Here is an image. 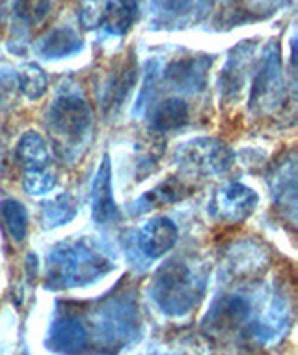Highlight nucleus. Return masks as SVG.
Here are the masks:
<instances>
[{"mask_svg": "<svg viewBox=\"0 0 298 355\" xmlns=\"http://www.w3.org/2000/svg\"><path fill=\"white\" fill-rule=\"evenodd\" d=\"M47 348L55 354L77 355L88 346V327L77 314H60L47 335Z\"/></svg>", "mask_w": 298, "mask_h": 355, "instance_id": "8", "label": "nucleus"}, {"mask_svg": "<svg viewBox=\"0 0 298 355\" xmlns=\"http://www.w3.org/2000/svg\"><path fill=\"white\" fill-rule=\"evenodd\" d=\"M183 193V185L176 180H168L166 184H160L158 187H155L153 191L146 193L136 200L133 208V214H142V211H147V209H153L160 206V204H170L176 202L181 198Z\"/></svg>", "mask_w": 298, "mask_h": 355, "instance_id": "21", "label": "nucleus"}, {"mask_svg": "<svg viewBox=\"0 0 298 355\" xmlns=\"http://www.w3.org/2000/svg\"><path fill=\"white\" fill-rule=\"evenodd\" d=\"M112 268V251L97 239H66L50 251L47 260V282L50 288L84 286L106 275Z\"/></svg>", "mask_w": 298, "mask_h": 355, "instance_id": "1", "label": "nucleus"}, {"mask_svg": "<svg viewBox=\"0 0 298 355\" xmlns=\"http://www.w3.org/2000/svg\"><path fill=\"white\" fill-rule=\"evenodd\" d=\"M211 62L194 60V58H187V60L171 62L166 68V79L170 80L171 85L179 86L183 90H194L201 88L205 83V71Z\"/></svg>", "mask_w": 298, "mask_h": 355, "instance_id": "14", "label": "nucleus"}, {"mask_svg": "<svg viewBox=\"0 0 298 355\" xmlns=\"http://www.w3.org/2000/svg\"><path fill=\"white\" fill-rule=\"evenodd\" d=\"M239 56H233L227 62V66L222 71V92H225L227 96H232V94L241 92V88H243V80H244V66H246V56L241 55V49L237 47Z\"/></svg>", "mask_w": 298, "mask_h": 355, "instance_id": "22", "label": "nucleus"}, {"mask_svg": "<svg viewBox=\"0 0 298 355\" xmlns=\"http://www.w3.org/2000/svg\"><path fill=\"white\" fill-rule=\"evenodd\" d=\"M17 85L21 94L26 99H39L43 94L47 92L49 79H47V73L43 71L41 66L30 62V64H23L17 69Z\"/></svg>", "mask_w": 298, "mask_h": 355, "instance_id": "20", "label": "nucleus"}, {"mask_svg": "<svg viewBox=\"0 0 298 355\" xmlns=\"http://www.w3.org/2000/svg\"><path fill=\"white\" fill-rule=\"evenodd\" d=\"M205 292V275L194 260L170 258L153 277L151 295L158 309L170 316L190 313Z\"/></svg>", "mask_w": 298, "mask_h": 355, "instance_id": "2", "label": "nucleus"}, {"mask_svg": "<svg viewBox=\"0 0 298 355\" xmlns=\"http://www.w3.org/2000/svg\"><path fill=\"white\" fill-rule=\"evenodd\" d=\"M250 316V303L241 295H222L214 301L203 318V331L207 337L222 338L232 335Z\"/></svg>", "mask_w": 298, "mask_h": 355, "instance_id": "6", "label": "nucleus"}, {"mask_svg": "<svg viewBox=\"0 0 298 355\" xmlns=\"http://www.w3.org/2000/svg\"><path fill=\"white\" fill-rule=\"evenodd\" d=\"M283 79H281V56L280 47L272 43L263 56L261 64L254 75L250 107L257 112H270L283 96Z\"/></svg>", "mask_w": 298, "mask_h": 355, "instance_id": "5", "label": "nucleus"}, {"mask_svg": "<svg viewBox=\"0 0 298 355\" xmlns=\"http://www.w3.org/2000/svg\"><path fill=\"white\" fill-rule=\"evenodd\" d=\"M106 0H84L80 8V25L86 31H95L103 23Z\"/></svg>", "mask_w": 298, "mask_h": 355, "instance_id": "25", "label": "nucleus"}, {"mask_svg": "<svg viewBox=\"0 0 298 355\" xmlns=\"http://www.w3.org/2000/svg\"><path fill=\"white\" fill-rule=\"evenodd\" d=\"M17 159L25 171H41L49 163V146L39 133L26 131L17 142Z\"/></svg>", "mask_w": 298, "mask_h": 355, "instance_id": "15", "label": "nucleus"}, {"mask_svg": "<svg viewBox=\"0 0 298 355\" xmlns=\"http://www.w3.org/2000/svg\"><path fill=\"white\" fill-rule=\"evenodd\" d=\"M138 15L136 0H106L103 15L104 31L112 36H125Z\"/></svg>", "mask_w": 298, "mask_h": 355, "instance_id": "13", "label": "nucleus"}, {"mask_svg": "<svg viewBox=\"0 0 298 355\" xmlns=\"http://www.w3.org/2000/svg\"><path fill=\"white\" fill-rule=\"evenodd\" d=\"M13 10L25 25H37L47 17L50 10V0H15Z\"/></svg>", "mask_w": 298, "mask_h": 355, "instance_id": "23", "label": "nucleus"}, {"mask_svg": "<svg viewBox=\"0 0 298 355\" xmlns=\"http://www.w3.org/2000/svg\"><path fill=\"white\" fill-rule=\"evenodd\" d=\"M53 133L62 142L77 146L84 141L91 128V109L84 99L75 94L62 96L53 103L49 112Z\"/></svg>", "mask_w": 298, "mask_h": 355, "instance_id": "3", "label": "nucleus"}, {"mask_svg": "<svg viewBox=\"0 0 298 355\" xmlns=\"http://www.w3.org/2000/svg\"><path fill=\"white\" fill-rule=\"evenodd\" d=\"M176 223L168 217H155L142 227L138 234V247L149 260L165 257L177 241Z\"/></svg>", "mask_w": 298, "mask_h": 355, "instance_id": "10", "label": "nucleus"}, {"mask_svg": "<svg viewBox=\"0 0 298 355\" xmlns=\"http://www.w3.org/2000/svg\"><path fill=\"white\" fill-rule=\"evenodd\" d=\"M165 152V141L158 137L155 131L151 137H147L140 142L138 146V155H140V166L144 165H157V161L160 159V155Z\"/></svg>", "mask_w": 298, "mask_h": 355, "instance_id": "26", "label": "nucleus"}, {"mask_svg": "<svg viewBox=\"0 0 298 355\" xmlns=\"http://www.w3.org/2000/svg\"><path fill=\"white\" fill-rule=\"evenodd\" d=\"M134 80H136V62L127 60L123 62L116 73L112 75L106 92H104V103L103 107L106 110L118 109L120 105L125 101L127 94L131 92Z\"/></svg>", "mask_w": 298, "mask_h": 355, "instance_id": "17", "label": "nucleus"}, {"mask_svg": "<svg viewBox=\"0 0 298 355\" xmlns=\"http://www.w3.org/2000/svg\"><path fill=\"white\" fill-rule=\"evenodd\" d=\"M177 159L185 168L198 174H222L233 165L235 153L218 139H194L177 150Z\"/></svg>", "mask_w": 298, "mask_h": 355, "instance_id": "4", "label": "nucleus"}, {"mask_svg": "<svg viewBox=\"0 0 298 355\" xmlns=\"http://www.w3.org/2000/svg\"><path fill=\"white\" fill-rule=\"evenodd\" d=\"M259 196L254 189L243 184H225L213 195L211 214L225 223H243L254 214Z\"/></svg>", "mask_w": 298, "mask_h": 355, "instance_id": "7", "label": "nucleus"}, {"mask_svg": "<svg viewBox=\"0 0 298 355\" xmlns=\"http://www.w3.org/2000/svg\"><path fill=\"white\" fill-rule=\"evenodd\" d=\"M189 122V105L179 98H170L153 110L151 125L157 133H166L183 128Z\"/></svg>", "mask_w": 298, "mask_h": 355, "instance_id": "16", "label": "nucleus"}, {"mask_svg": "<svg viewBox=\"0 0 298 355\" xmlns=\"http://www.w3.org/2000/svg\"><path fill=\"white\" fill-rule=\"evenodd\" d=\"M56 185L55 172L41 168V171H26L23 178V187L30 195H45Z\"/></svg>", "mask_w": 298, "mask_h": 355, "instance_id": "24", "label": "nucleus"}, {"mask_svg": "<svg viewBox=\"0 0 298 355\" xmlns=\"http://www.w3.org/2000/svg\"><path fill=\"white\" fill-rule=\"evenodd\" d=\"M268 187L272 189L274 200L295 217L297 211V157L289 153L274 166L267 178Z\"/></svg>", "mask_w": 298, "mask_h": 355, "instance_id": "11", "label": "nucleus"}, {"mask_svg": "<svg viewBox=\"0 0 298 355\" xmlns=\"http://www.w3.org/2000/svg\"><path fill=\"white\" fill-rule=\"evenodd\" d=\"M80 49H82V37L73 28H67V26L47 32L36 45L37 55L50 58V60L77 55Z\"/></svg>", "mask_w": 298, "mask_h": 355, "instance_id": "12", "label": "nucleus"}, {"mask_svg": "<svg viewBox=\"0 0 298 355\" xmlns=\"http://www.w3.org/2000/svg\"><path fill=\"white\" fill-rule=\"evenodd\" d=\"M158 4L166 10H179L183 8V4H187L189 0H157Z\"/></svg>", "mask_w": 298, "mask_h": 355, "instance_id": "27", "label": "nucleus"}, {"mask_svg": "<svg viewBox=\"0 0 298 355\" xmlns=\"http://www.w3.org/2000/svg\"><path fill=\"white\" fill-rule=\"evenodd\" d=\"M91 215L99 225H109L118 219V206L112 193V165L110 157L104 155L101 159L93 184H91Z\"/></svg>", "mask_w": 298, "mask_h": 355, "instance_id": "9", "label": "nucleus"}, {"mask_svg": "<svg viewBox=\"0 0 298 355\" xmlns=\"http://www.w3.org/2000/svg\"><path fill=\"white\" fill-rule=\"evenodd\" d=\"M0 217H2V223L6 227L10 238L15 243H21L28 232V215H26L25 206L17 200L8 198L0 204Z\"/></svg>", "mask_w": 298, "mask_h": 355, "instance_id": "19", "label": "nucleus"}, {"mask_svg": "<svg viewBox=\"0 0 298 355\" xmlns=\"http://www.w3.org/2000/svg\"><path fill=\"white\" fill-rule=\"evenodd\" d=\"M77 217V200L69 193L58 195L53 200L41 204L43 227L55 228L66 225Z\"/></svg>", "mask_w": 298, "mask_h": 355, "instance_id": "18", "label": "nucleus"}]
</instances>
